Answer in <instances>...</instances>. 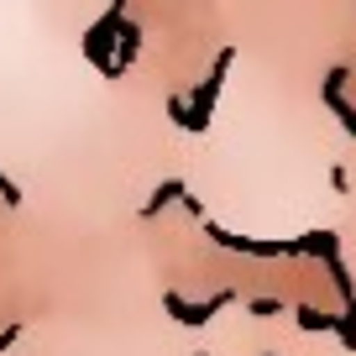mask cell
<instances>
[{
    "label": "cell",
    "mask_w": 356,
    "mask_h": 356,
    "mask_svg": "<svg viewBox=\"0 0 356 356\" xmlns=\"http://www.w3.org/2000/svg\"><path fill=\"white\" fill-rule=\"evenodd\" d=\"M231 63H236V47H220L215 63H210V74L184 95V105H189V126H184V131H210L215 105H220V89H225V79H231Z\"/></svg>",
    "instance_id": "7a4b0ae2"
},
{
    "label": "cell",
    "mask_w": 356,
    "mask_h": 356,
    "mask_svg": "<svg viewBox=\"0 0 356 356\" xmlns=\"http://www.w3.org/2000/svg\"><path fill=\"white\" fill-rule=\"evenodd\" d=\"M231 304H236V289H215L210 299H189V293H178V289L163 293V314L173 325H184V330H204V325L220 309H231Z\"/></svg>",
    "instance_id": "277c9868"
},
{
    "label": "cell",
    "mask_w": 356,
    "mask_h": 356,
    "mask_svg": "<svg viewBox=\"0 0 356 356\" xmlns=\"http://www.w3.org/2000/svg\"><path fill=\"white\" fill-rule=\"evenodd\" d=\"M204 236L220 241L225 252H236V257H262V262H289V257L330 262V257H341V236L335 231H304V236H293V241H257V236H236V231H225V225L204 220Z\"/></svg>",
    "instance_id": "6da1fadb"
},
{
    "label": "cell",
    "mask_w": 356,
    "mask_h": 356,
    "mask_svg": "<svg viewBox=\"0 0 356 356\" xmlns=\"http://www.w3.org/2000/svg\"><path fill=\"white\" fill-rule=\"evenodd\" d=\"M325 273H330L335 293H341V309H346V314H356V278L346 273V257H330V262H325Z\"/></svg>",
    "instance_id": "9c48e42d"
},
{
    "label": "cell",
    "mask_w": 356,
    "mask_h": 356,
    "mask_svg": "<svg viewBox=\"0 0 356 356\" xmlns=\"http://www.w3.org/2000/svg\"><path fill=\"white\" fill-rule=\"evenodd\" d=\"M22 184H11V178H6V168H0V204H6V210H22Z\"/></svg>",
    "instance_id": "8fae6325"
},
{
    "label": "cell",
    "mask_w": 356,
    "mask_h": 356,
    "mask_svg": "<svg viewBox=\"0 0 356 356\" xmlns=\"http://www.w3.org/2000/svg\"><path fill=\"white\" fill-rule=\"evenodd\" d=\"M330 189H335V194L351 189V173H346V168H330Z\"/></svg>",
    "instance_id": "5bb4252c"
},
{
    "label": "cell",
    "mask_w": 356,
    "mask_h": 356,
    "mask_svg": "<svg viewBox=\"0 0 356 356\" xmlns=\"http://www.w3.org/2000/svg\"><path fill=\"white\" fill-rule=\"evenodd\" d=\"M293 320H299V330H304V335H335V320H341V309L299 304V309H293Z\"/></svg>",
    "instance_id": "52a82bcc"
},
{
    "label": "cell",
    "mask_w": 356,
    "mask_h": 356,
    "mask_svg": "<svg viewBox=\"0 0 356 356\" xmlns=\"http://www.w3.org/2000/svg\"><path fill=\"white\" fill-rule=\"evenodd\" d=\"M320 100L335 111L341 131H346V136H356V105H346V68H341V63H335L330 74H325V84H320Z\"/></svg>",
    "instance_id": "5b68a950"
},
{
    "label": "cell",
    "mask_w": 356,
    "mask_h": 356,
    "mask_svg": "<svg viewBox=\"0 0 356 356\" xmlns=\"http://www.w3.org/2000/svg\"><path fill=\"white\" fill-rule=\"evenodd\" d=\"M189 200V184L184 178H163L152 194H147V204H142V220H157V215L168 210V204H184Z\"/></svg>",
    "instance_id": "8992f818"
},
{
    "label": "cell",
    "mask_w": 356,
    "mask_h": 356,
    "mask_svg": "<svg viewBox=\"0 0 356 356\" xmlns=\"http://www.w3.org/2000/svg\"><path fill=\"white\" fill-rule=\"evenodd\" d=\"M335 341H341L346 351H356V314L341 309V320H335Z\"/></svg>",
    "instance_id": "7c38bea8"
},
{
    "label": "cell",
    "mask_w": 356,
    "mask_h": 356,
    "mask_svg": "<svg viewBox=\"0 0 356 356\" xmlns=\"http://www.w3.org/2000/svg\"><path fill=\"white\" fill-rule=\"evenodd\" d=\"M16 341H22V325H6V330H0V351H11Z\"/></svg>",
    "instance_id": "9a60e30c"
},
{
    "label": "cell",
    "mask_w": 356,
    "mask_h": 356,
    "mask_svg": "<svg viewBox=\"0 0 356 356\" xmlns=\"http://www.w3.org/2000/svg\"><path fill=\"white\" fill-rule=\"evenodd\" d=\"M246 309H252L257 320H273V314H283V299L278 293H257V299H246Z\"/></svg>",
    "instance_id": "30bf717a"
},
{
    "label": "cell",
    "mask_w": 356,
    "mask_h": 356,
    "mask_svg": "<svg viewBox=\"0 0 356 356\" xmlns=\"http://www.w3.org/2000/svg\"><path fill=\"white\" fill-rule=\"evenodd\" d=\"M136 58H142V22L126 16V22H121V47H115V74L126 79V68H131Z\"/></svg>",
    "instance_id": "ba28073f"
},
{
    "label": "cell",
    "mask_w": 356,
    "mask_h": 356,
    "mask_svg": "<svg viewBox=\"0 0 356 356\" xmlns=\"http://www.w3.org/2000/svg\"><path fill=\"white\" fill-rule=\"evenodd\" d=\"M168 121H173V126H189V105H184V95H168Z\"/></svg>",
    "instance_id": "4fadbf2b"
},
{
    "label": "cell",
    "mask_w": 356,
    "mask_h": 356,
    "mask_svg": "<svg viewBox=\"0 0 356 356\" xmlns=\"http://www.w3.org/2000/svg\"><path fill=\"white\" fill-rule=\"evenodd\" d=\"M121 22H126V11H111V6H105V16H95V22L84 26V63L100 68V79H111V84H121V74H115Z\"/></svg>",
    "instance_id": "3957f363"
}]
</instances>
